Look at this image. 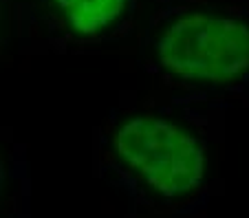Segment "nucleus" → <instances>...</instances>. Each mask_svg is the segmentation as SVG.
<instances>
[{
	"instance_id": "7ed1b4c3",
	"label": "nucleus",
	"mask_w": 249,
	"mask_h": 218,
	"mask_svg": "<svg viewBox=\"0 0 249 218\" xmlns=\"http://www.w3.org/2000/svg\"><path fill=\"white\" fill-rule=\"evenodd\" d=\"M77 35H97L126 9V0H53Z\"/></svg>"
},
{
	"instance_id": "f257e3e1",
	"label": "nucleus",
	"mask_w": 249,
	"mask_h": 218,
	"mask_svg": "<svg viewBox=\"0 0 249 218\" xmlns=\"http://www.w3.org/2000/svg\"><path fill=\"white\" fill-rule=\"evenodd\" d=\"M115 150L152 190L165 196L190 194L205 176V154L181 126L157 117H132L115 133Z\"/></svg>"
},
{
	"instance_id": "f03ea898",
	"label": "nucleus",
	"mask_w": 249,
	"mask_h": 218,
	"mask_svg": "<svg viewBox=\"0 0 249 218\" xmlns=\"http://www.w3.org/2000/svg\"><path fill=\"white\" fill-rule=\"evenodd\" d=\"M159 60L170 73L185 80H238L249 71V27L207 14L183 16L161 35Z\"/></svg>"
}]
</instances>
